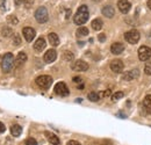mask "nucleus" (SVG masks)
Segmentation results:
<instances>
[{
	"label": "nucleus",
	"instance_id": "12",
	"mask_svg": "<svg viewBox=\"0 0 151 145\" xmlns=\"http://www.w3.org/2000/svg\"><path fill=\"white\" fill-rule=\"evenodd\" d=\"M138 75H139V71H138L137 69H134V70H132V71H128V72L123 73L122 79L126 80V81H130V80L136 79Z\"/></svg>",
	"mask_w": 151,
	"mask_h": 145
},
{
	"label": "nucleus",
	"instance_id": "10",
	"mask_svg": "<svg viewBox=\"0 0 151 145\" xmlns=\"http://www.w3.org/2000/svg\"><path fill=\"white\" fill-rule=\"evenodd\" d=\"M123 67H124V65H123L122 60H120V59H114V60H112V63H111V70L115 73L122 72L123 71Z\"/></svg>",
	"mask_w": 151,
	"mask_h": 145
},
{
	"label": "nucleus",
	"instance_id": "41",
	"mask_svg": "<svg viewBox=\"0 0 151 145\" xmlns=\"http://www.w3.org/2000/svg\"><path fill=\"white\" fill-rule=\"evenodd\" d=\"M70 14H71V11L69 9V11H66V19L70 18Z\"/></svg>",
	"mask_w": 151,
	"mask_h": 145
},
{
	"label": "nucleus",
	"instance_id": "22",
	"mask_svg": "<svg viewBox=\"0 0 151 145\" xmlns=\"http://www.w3.org/2000/svg\"><path fill=\"white\" fill-rule=\"evenodd\" d=\"M92 28H93L94 30H100V29L102 28V21H101L100 19H94V20L92 21Z\"/></svg>",
	"mask_w": 151,
	"mask_h": 145
},
{
	"label": "nucleus",
	"instance_id": "25",
	"mask_svg": "<svg viewBox=\"0 0 151 145\" xmlns=\"http://www.w3.org/2000/svg\"><path fill=\"white\" fill-rule=\"evenodd\" d=\"M88 99H90L91 101L95 102V101H98V100L100 99V96H99V94H98V93H95V92H91V93L88 94Z\"/></svg>",
	"mask_w": 151,
	"mask_h": 145
},
{
	"label": "nucleus",
	"instance_id": "39",
	"mask_svg": "<svg viewBox=\"0 0 151 145\" xmlns=\"http://www.w3.org/2000/svg\"><path fill=\"white\" fill-rule=\"evenodd\" d=\"M23 1H24V0H14V2H15V5H17V6L21 5V4L23 2Z\"/></svg>",
	"mask_w": 151,
	"mask_h": 145
},
{
	"label": "nucleus",
	"instance_id": "13",
	"mask_svg": "<svg viewBox=\"0 0 151 145\" xmlns=\"http://www.w3.org/2000/svg\"><path fill=\"white\" fill-rule=\"evenodd\" d=\"M56 58H57V52L54 49L48 50V51L44 54V62H45V63H52V62L56 60Z\"/></svg>",
	"mask_w": 151,
	"mask_h": 145
},
{
	"label": "nucleus",
	"instance_id": "28",
	"mask_svg": "<svg viewBox=\"0 0 151 145\" xmlns=\"http://www.w3.org/2000/svg\"><path fill=\"white\" fill-rule=\"evenodd\" d=\"M144 72L147 73V74H149V75H151V62L145 63V65H144Z\"/></svg>",
	"mask_w": 151,
	"mask_h": 145
},
{
	"label": "nucleus",
	"instance_id": "17",
	"mask_svg": "<svg viewBox=\"0 0 151 145\" xmlns=\"http://www.w3.org/2000/svg\"><path fill=\"white\" fill-rule=\"evenodd\" d=\"M45 136H47V138H48V141L51 143L52 145H59L60 143V141H59V138L57 137L55 134H52V132H49V131H47L45 132Z\"/></svg>",
	"mask_w": 151,
	"mask_h": 145
},
{
	"label": "nucleus",
	"instance_id": "23",
	"mask_svg": "<svg viewBox=\"0 0 151 145\" xmlns=\"http://www.w3.org/2000/svg\"><path fill=\"white\" fill-rule=\"evenodd\" d=\"M87 34H88V29H87L86 27H80V28H78V30H77V36H79V37L87 36Z\"/></svg>",
	"mask_w": 151,
	"mask_h": 145
},
{
	"label": "nucleus",
	"instance_id": "19",
	"mask_svg": "<svg viewBox=\"0 0 151 145\" xmlns=\"http://www.w3.org/2000/svg\"><path fill=\"white\" fill-rule=\"evenodd\" d=\"M48 39L52 47H57L59 44V37L57 36V34H55V33H50L48 35Z\"/></svg>",
	"mask_w": 151,
	"mask_h": 145
},
{
	"label": "nucleus",
	"instance_id": "9",
	"mask_svg": "<svg viewBox=\"0 0 151 145\" xmlns=\"http://www.w3.org/2000/svg\"><path fill=\"white\" fill-rule=\"evenodd\" d=\"M117 7H119V9H120L121 13L127 14V13L130 11L132 4H130L128 0H119V2H117Z\"/></svg>",
	"mask_w": 151,
	"mask_h": 145
},
{
	"label": "nucleus",
	"instance_id": "37",
	"mask_svg": "<svg viewBox=\"0 0 151 145\" xmlns=\"http://www.w3.org/2000/svg\"><path fill=\"white\" fill-rule=\"evenodd\" d=\"M5 2L6 0H0V8H5Z\"/></svg>",
	"mask_w": 151,
	"mask_h": 145
},
{
	"label": "nucleus",
	"instance_id": "7",
	"mask_svg": "<svg viewBox=\"0 0 151 145\" xmlns=\"http://www.w3.org/2000/svg\"><path fill=\"white\" fill-rule=\"evenodd\" d=\"M138 57H139L141 60H144V62L148 60V59H150L151 49L149 47H145V45L141 47V48L138 49Z\"/></svg>",
	"mask_w": 151,
	"mask_h": 145
},
{
	"label": "nucleus",
	"instance_id": "42",
	"mask_svg": "<svg viewBox=\"0 0 151 145\" xmlns=\"http://www.w3.org/2000/svg\"><path fill=\"white\" fill-rule=\"evenodd\" d=\"M147 5H148V7L150 8V11H151V0H148V4H147Z\"/></svg>",
	"mask_w": 151,
	"mask_h": 145
},
{
	"label": "nucleus",
	"instance_id": "3",
	"mask_svg": "<svg viewBox=\"0 0 151 145\" xmlns=\"http://www.w3.org/2000/svg\"><path fill=\"white\" fill-rule=\"evenodd\" d=\"M36 84L41 88L48 90L52 84V78L50 75H40L36 78Z\"/></svg>",
	"mask_w": 151,
	"mask_h": 145
},
{
	"label": "nucleus",
	"instance_id": "38",
	"mask_svg": "<svg viewBox=\"0 0 151 145\" xmlns=\"http://www.w3.org/2000/svg\"><path fill=\"white\" fill-rule=\"evenodd\" d=\"M73 81H75V83H81V78L75 77V78H73Z\"/></svg>",
	"mask_w": 151,
	"mask_h": 145
},
{
	"label": "nucleus",
	"instance_id": "27",
	"mask_svg": "<svg viewBox=\"0 0 151 145\" xmlns=\"http://www.w3.org/2000/svg\"><path fill=\"white\" fill-rule=\"evenodd\" d=\"M123 92H116L115 94H113V101H117V100H120V99H122L123 98Z\"/></svg>",
	"mask_w": 151,
	"mask_h": 145
},
{
	"label": "nucleus",
	"instance_id": "43",
	"mask_svg": "<svg viewBox=\"0 0 151 145\" xmlns=\"http://www.w3.org/2000/svg\"><path fill=\"white\" fill-rule=\"evenodd\" d=\"M102 145H113V144H112V143H109V142H104Z\"/></svg>",
	"mask_w": 151,
	"mask_h": 145
},
{
	"label": "nucleus",
	"instance_id": "40",
	"mask_svg": "<svg viewBox=\"0 0 151 145\" xmlns=\"http://www.w3.org/2000/svg\"><path fill=\"white\" fill-rule=\"evenodd\" d=\"M117 115H119V116H121V118H126V117H127V116H126V115H124V114H123L122 111H120V113H117Z\"/></svg>",
	"mask_w": 151,
	"mask_h": 145
},
{
	"label": "nucleus",
	"instance_id": "29",
	"mask_svg": "<svg viewBox=\"0 0 151 145\" xmlns=\"http://www.w3.org/2000/svg\"><path fill=\"white\" fill-rule=\"evenodd\" d=\"M13 43H14V45H20L21 39H20V36L18 35V34L13 35Z\"/></svg>",
	"mask_w": 151,
	"mask_h": 145
},
{
	"label": "nucleus",
	"instance_id": "8",
	"mask_svg": "<svg viewBox=\"0 0 151 145\" xmlns=\"http://www.w3.org/2000/svg\"><path fill=\"white\" fill-rule=\"evenodd\" d=\"M55 93L57 95H60V96H66L69 95V88L68 86L64 84V83H57L56 86H55Z\"/></svg>",
	"mask_w": 151,
	"mask_h": 145
},
{
	"label": "nucleus",
	"instance_id": "32",
	"mask_svg": "<svg viewBox=\"0 0 151 145\" xmlns=\"http://www.w3.org/2000/svg\"><path fill=\"white\" fill-rule=\"evenodd\" d=\"M109 95H111V91H109V90L99 93V96H100V98H104V96H109Z\"/></svg>",
	"mask_w": 151,
	"mask_h": 145
},
{
	"label": "nucleus",
	"instance_id": "31",
	"mask_svg": "<svg viewBox=\"0 0 151 145\" xmlns=\"http://www.w3.org/2000/svg\"><path fill=\"white\" fill-rule=\"evenodd\" d=\"M64 58H65L66 60H72V59H73V55L71 54V52H69V51H65Z\"/></svg>",
	"mask_w": 151,
	"mask_h": 145
},
{
	"label": "nucleus",
	"instance_id": "26",
	"mask_svg": "<svg viewBox=\"0 0 151 145\" xmlns=\"http://www.w3.org/2000/svg\"><path fill=\"white\" fill-rule=\"evenodd\" d=\"M7 21H8L9 24H18V22H19L15 15H8L7 17Z\"/></svg>",
	"mask_w": 151,
	"mask_h": 145
},
{
	"label": "nucleus",
	"instance_id": "18",
	"mask_svg": "<svg viewBox=\"0 0 151 145\" xmlns=\"http://www.w3.org/2000/svg\"><path fill=\"white\" fill-rule=\"evenodd\" d=\"M102 14L105 15V17H107V18H113L114 14H115V11H114V8L112 6H105L104 8H102Z\"/></svg>",
	"mask_w": 151,
	"mask_h": 145
},
{
	"label": "nucleus",
	"instance_id": "1",
	"mask_svg": "<svg viewBox=\"0 0 151 145\" xmlns=\"http://www.w3.org/2000/svg\"><path fill=\"white\" fill-rule=\"evenodd\" d=\"M88 17H90V14H88V8H87V6L83 5V6H80V7L78 8L75 18H73V21H75L76 24H84V23L88 20Z\"/></svg>",
	"mask_w": 151,
	"mask_h": 145
},
{
	"label": "nucleus",
	"instance_id": "30",
	"mask_svg": "<svg viewBox=\"0 0 151 145\" xmlns=\"http://www.w3.org/2000/svg\"><path fill=\"white\" fill-rule=\"evenodd\" d=\"M26 145H37V142L34 138H27L26 139Z\"/></svg>",
	"mask_w": 151,
	"mask_h": 145
},
{
	"label": "nucleus",
	"instance_id": "6",
	"mask_svg": "<svg viewBox=\"0 0 151 145\" xmlns=\"http://www.w3.org/2000/svg\"><path fill=\"white\" fill-rule=\"evenodd\" d=\"M72 70L77 71V72H84V71H87L88 70V64L84 60H76L75 63L72 64Z\"/></svg>",
	"mask_w": 151,
	"mask_h": 145
},
{
	"label": "nucleus",
	"instance_id": "36",
	"mask_svg": "<svg viewBox=\"0 0 151 145\" xmlns=\"http://www.w3.org/2000/svg\"><path fill=\"white\" fill-rule=\"evenodd\" d=\"M105 39H106V36H105V34H100V35H99V41H100V42H104Z\"/></svg>",
	"mask_w": 151,
	"mask_h": 145
},
{
	"label": "nucleus",
	"instance_id": "44",
	"mask_svg": "<svg viewBox=\"0 0 151 145\" xmlns=\"http://www.w3.org/2000/svg\"><path fill=\"white\" fill-rule=\"evenodd\" d=\"M93 1H100V0H93Z\"/></svg>",
	"mask_w": 151,
	"mask_h": 145
},
{
	"label": "nucleus",
	"instance_id": "24",
	"mask_svg": "<svg viewBox=\"0 0 151 145\" xmlns=\"http://www.w3.org/2000/svg\"><path fill=\"white\" fill-rule=\"evenodd\" d=\"M1 33H2V36H5V37H9L12 34H13L12 29H11V28H8V27H4Z\"/></svg>",
	"mask_w": 151,
	"mask_h": 145
},
{
	"label": "nucleus",
	"instance_id": "4",
	"mask_svg": "<svg viewBox=\"0 0 151 145\" xmlns=\"http://www.w3.org/2000/svg\"><path fill=\"white\" fill-rule=\"evenodd\" d=\"M35 19L37 20V22H40V23H44V22H47L48 19H49L47 8L43 7V6L38 7L37 9H36V12H35Z\"/></svg>",
	"mask_w": 151,
	"mask_h": 145
},
{
	"label": "nucleus",
	"instance_id": "5",
	"mask_svg": "<svg viewBox=\"0 0 151 145\" xmlns=\"http://www.w3.org/2000/svg\"><path fill=\"white\" fill-rule=\"evenodd\" d=\"M124 38H126V41L128 42V43H130V44H136L138 41H139V33L137 32V30H129V32H127L126 34H124Z\"/></svg>",
	"mask_w": 151,
	"mask_h": 145
},
{
	"label": "nucleus",
	"instance_id": "34",
	"mask_svg": "<svg viewBox=\"0 0 151 145\" xmlns=\"http://www.w3.org/2000/svg\"><path fill=\"white\" fill-rule=\"evenodd\" d=\"M68 145H81L79 142H77V141H69L68 142Z\"/></svg>",
	"mask_w": 151,
	"mask_h": 145
},
{
	"label": "nucleus",
	"instance_id": "33",
	"mask_svg": "<svg viewBox=\"0 0 151 145\" xmlns=\"http://www.w3.org/2000/svg\"><path fill=\"white\" fill-rule=\"evenodd\" d=\"M23 2H24V6H26L27 8H29V7L34 4V0H24Z\"/></svg>",
	"mask_w": 151,
	"mask_h": 145
},
{
	"label": "nucleus",
	"instance_id": "16",
	"mask_svg": "<svg viewBox=\"0 0 151 145\" xmlns=\"http://www.w3.org/2000/svg\"><path fill=\"white\" fill-rule=\"evenodd\" d=\"M44 48H45V41H44V38H43V37L37 38V39H36V42L34 43V49H35V51L41 52Z\"/></svg>",
	"mask_w": 151,
	"mask_h": 145
},
{
	"label": "nucleus",
	"instance_id": "35",
	"mask_svg": "<svg viewBox=\"0 0 151 145\" xmlns=\"http://www.w3.org/2000/svg\"><path fill=\"white\" fill-rule=\"evenodd\" d=\"M5 130H6V127H5V124H4L2 122H0V134H1V132H4Z\"/></svg>",
	"mask_w": 151,
	"mask_h": 145
},
{
	"label": "nucleus",
	"instance_id": "21",
	"mask_svg": "<svg viewBox=\"0 0 151 145\" xmlns=\"http://www.w3.org/2000/svg\"><path fill=\"white\" fill-rule=\"evenodd\" d=\"M143 107L147 110V113L151 114V95H147L143 101Z\"/></svg>",
	"mask_w": 151,
	"mask_h": 145
},
{
	"label": "nucleus",
	"instance_id": "15",
	"mask_svg": "<svg viewBox=\"0 0 151 145\" xmlns=\"http://www.w3.org/2000/svg\"><path fill=\"white\" fill-rule=\"evenodd\" d=\"M27 60V55L24 54L23 51H21V52H19L18 54V56H17V58H15V66L17 67H20L21 65H23L24 64V62Z\"/></svg>",
	"mask_w": 151,
	"mask_h": 145
},
{
	"label": "nucleus",
	"instance_id": "2",
	"mask_svg": "<svg viewBox=\"0 0 151 145\" xmlns=\"http://www.w3.org/2000/svg\"><path fill=\"white\" fill-rule=\"evenodd\" d=\"M15 64V59H14V56L11 54V52H7V54L4 56L2 58V62H1V67L4 70L5 73H8L14 66Z\"/></svg>",
	"mask_w": 151,
	"mask_h": 145
},
{
	"label": "nucleus",
	"instance_id": "14",
	"mask_svg": "<svg viewBox=\"0 0 151 145\" xmlns=\"http://www.w3.org/2000/svg\"><path fill=\"white\" fill-rule=\"evenodd\" d=\"M123 50H124V45H123L122 43H120V42H115V43L112 44V47H111V51H112V54H114V55L122 54Z\"/></svg>",
	"mask_w": 151,
	"mask_h": 145
},
{
	"label": "nucleus",
	"instance_id": "11",
	"mask_svg": "<svg viewBox=\"0 0 151 145\" xmlns=\"http://www.w3.org/2000/svg\"><path fill=\"white\" fill-rule=\"evenodd\" d=\"M22 34H23V36H24L27 42H32L34 39L35 35H36V32L33 28H30V27H26V28H23Z\"/></svg>",
	"mask_w": 151,
	"mask_h": 145
},
{
	"label": "nucleus",
	"instance_id": "20",
	"mask_svg": "<svg viewBox=\"0 0 151 145\" xmlns=\"http://www.w3.org/2000/svg\"><path fill=\"white\" fill-rule=\"evenodd\" d=\"M22 132V127L19 126V124H13L11 127V134L14 136V137H19Z\"/></svg>",
	"mask_w": 151,
	"mask_h": 145
}]
</instances>
